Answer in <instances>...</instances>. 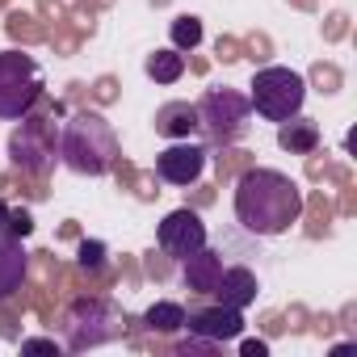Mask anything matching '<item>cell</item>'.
<instances>
[{
    "label": "cell",
    "instance_id": "cell-1",
    "mask_svg": "<svg viewBox=\"0 0 357 357\" xmlns=\"http://www.w3.org/2000/svg\"><path fill=\"white\" fill-rule=\"evenodd\" d=\"M303 215V194L278 168H244L236 181V219L252 236H282Z\"/></svg>",
    "mask_w": 357,
    "mask_h": 357
},
{
    "label": "cell",
    "instance_id": "cell-2",
    "mask_svg": "<svg viewBox=\"0 0 357 357\" xmlns=\"http://www.w3.org/2000/svg\"><path fill=\"white\" fill-rule=\"evenodd\" d=\"M59 160L80 176H105L118 164V135L101 114H72L59 135Z\"/></svg>",
    "mask_w": 357,
    "mask_h": 357
},
{
    "label": "cell",
    "instance_id": "cell-3",
    "mask_svg": "<svg viewBox=\"0 0 357 357\" xmlns=\"http://www.w3.org/2000/svg\"><path fill=\"white\" fill-rule=\"evenodd\" d=\"M43 97V68L26 51H0V122L26 118Z\"/></svg>",
    "mask_w": 357,
    "mask_h": 357
},
{
    "label": "cell",
    "instance_id": "cell-4",
    "mask_svg": "<svg viewBox=\"0 0 357 357\" xmlns=\"http://www.w3.org/2000/svg\"><path fill=\"white\" fill-rule=\"evenodd\" d=\"M248 89H252L248 101H252V109H257L265 122H286V118H294V114L303 109V101H307V84H303V76L290 72V68H261Z\"/></svg>",
    "mask_w": 357,
    "mask_h": 357
},
{
    "label": "cell",
    "instance_id": "cell-5",
    "mask_svg": "<svg viewBox=\"0 0 357 357\" xmlns=\"http://www.w3.org/2000/svg\"><path fill=\"white\" fill-rule=\"evenodd\" d=\"M248 114H252V101L236 89H211L198 105V130L206 135V143L215 147H227L236 143L244 130H248Z\"/></svg>",
    "mask_w": 357,
    "mask_h": 357
},
{
    "label": "cell",
    "instance_id": "cell-6",
    "mask_svg": "<svg viewBox=\"0 0 357 357\" xmlns=\"http://www.w3.org/2000/svg\"><path fill=\"white\" fill-rule=\"evenodd\" d=\"M9 155L22 172H34V176H47L51 164H55V122L47 114H26L22 130H13L9 139Z\"/></svg>",
    "mask_w": 357,
    "mask_h": 357
},
{
    "label": "cell",
    "instance_id": "cell-7",
    "mask_svg": "<svg viewBox=\"0 0 357 357\" xmlns=\"http://www.w3.org/2000/svg\"><path fill=\"white\" fill-rule=\"evenodd\" d=\"M109 336H118L109 303H105V298H76L72 311H68V349L80 353V349L101 344V340H109Z\"/></svg>",
    "mask_w": 357,
    "mask_h": 357
},
{
    "label": "cell",
    "instance_id": "cell-8",
    "mask_svg": "<svg viewBox=\"0 0 357 357\" xmlns=\"http://www.w3.org/2000/svg\"><path fill=\"white\" fill-rule=\"evenodd\" d=\"M155 244H160L164 257H181V261H185L190 252H198V248L206 244V223L198 219V211L181 206V211L164 215V223H160V231H155Z\"/></svg>",
    "mask_w": 357,
    "mask_h": 357
},
{
    "label": "cell",
    "instance_id": "cell-9",
    "mask_svg": "<svg viewBox=\"0 0 357 357\" xmlns=\"http://www.w3.org/2000/svg\"><path fill=\"white\" fill-rule=\"evenodd\" d=\"M206 155L211 151L198 147V143H172V147H164L155 155V176L168 181V185H194L202 176V168H206Z\"/></svg>",
    "mask_w": 357,
    "mask_h": 357
},
{
    "label": "cell",
    "instance_id": "cell-10",
    "mask_svg": "<svg viewBox=\"0 0 357 357\" xmlns=\"http://www.w3.org/2000/svg\"><path fill=\"white\" fill-rule=\"evenodd\" d=\"M185 328L194 336H202V340H236L244 332V315L236 307H223L219 303V307H202V311L185 315Z\"/></svg>",
    "mask_w": 357,
    "mask_h": 357
},
{
    "label": "cell",
    "instance_id": "cell-11",
    "mask_svg": "<svg viewBox=\"0 0 357 357\" xmlns=\"http://www.w3.org/2000/svg\"><path fill=\"white\" fill-rule=\"evenodd\" d=\"M26 273H30V252L9 227H0V303H9L22 290Z\"/></svg>",
    "mask_w": 357,
    "mask_h": 357
},
{
    "label": "cell",
    "instance_id": "cell-12",
    "mask_svg": "<svg viewBox=\"0 0 357 357\" xmlns=\"http://www.w3.org/2000/svg\"><path fill=\"white\" fill-rule=\"evenodd\" d=\"M211 294H219V303H223V307H236V311H244L248 303H257V278H252V269H244V265H236V269H223Z\"/></svg>",
    "mask_w": 357,
    "mask_h": 357
},
{
    "label": "cell",
    "instance_id": "cell-13",
    "mask_svg": "<svg viewBox=\"0 0 357 357\" xmlns=\"http://www.w3.org/2000/svg\"><path fill=\"white\" fill-rule=\"evenodd\" d=\"M151 122H155V135H164V139H190L198 130V105H190V101H168V105L155 109Z\"/></svg>",
    "mask_w": 357,
    "mask_h": 357
},
{
    "label": "cell",
    "instance_id": "cell-14",
    "mask_svg": "<svg viewBox=\"0 0 357 357\" xmlns=\"http://www.w3.org/2000/svg\"><path fill=\"white\" fill-rule=\"evenodd\" d=\"M219 273H223V252H211V248L202 244L198 252L185 257V286H190L194 294H211L215 282H219Z\"/></svg>",
    "mask_w": 357,
    "mask_h": 357
},
{
    "label": "cell",
    "instance_id": "cell-15",
    "mask_svg": "<svg viewBox=\"0 0 357 357\" xmlns=\"http://www.w3.org/2000/svg\"><path fill=\"white\" fill-rule=\"evenodd\" d=\"M278 147L290 151V155H311V151L319 147V126H315L311 118H298V114H294V122H290V118L282 122V130H278Z\"/></svg>",
    "mask_w": 357,
    "mask_h": 357
},
{
    "label": "cell",
    "instance_id": "cell-16",
    "mask_svg": "<svg viewBox=\"0 0 357 357\" xmlns=\"http://www.w3.org/2000/svg\"><path fill=\"white\" fill-rule=\"evenodd\" d=\"M143 72L155 80V84H176V80H181L185 76V55L181 51H151L147 55V63H143Z\"/></svg>",
    "mask_w": 357,
    "mask_h": 357
},
{
    "label": "cell",
    "instance_id": "cell-17",
    "mask_svg": "<svg viewBox=\"0 0 357 357\" xmlns=\"http://www.w3.org/2000/svg\"><path fill=\"white\" fill-rule=\"evenodd\" d=\"M143 324L151 332H176V328H185V307L181 303H155V307H147Z\"/></svg>",
    "mask_w": 357,
    "mask_h": 357
},
{
    "label": "cell",
    "instance_id": "cell-18",
    "mask_svg": "<svg viewBox=\"0 0 357 357\" xmlns=\"http://www.w3.org/2000/svg\"><path fill=\"white\" fill-rule=\"evenodd\" d=\"M5 30H9V38H17V43H26V47L47 43V30H43V26H38V17H30V13H9Z\"/></svg>",
    "mask_w": 357,
    "mask_h": 357
},
{
    "label": "cell",
    "instance_id": "cell-19",
    "mask_svg": "<svg viewBox=\"0 0 357 357\" xmlns=\"http://www.w3.org/2000/svg\"><path fill=\"white\" fill-rule=\"evenodd\" d=\"M252 151H240V147H223L215 155V168H219V181H231V176H240L244 168H252Z\"/></svg>",
    "mask_w": 357,
    "mask_h": 357
},
{
    "label": "cell",
    "instance_id": "cell-20",
    "mask_svg": "<svg viewBox=\"0 0 357 357\" xmlns=\"http://www.w3.org/2000/svg\"><path fill=\"white\" fill-rule=\"evenodd\" d=\"M198 43H202V22H198V17L185 13V17L172 22V47H176V51H194Z\"/></svg>",
    "mask_w": 357,
    "mask_h": 357
},
{
    "label": "cell",
    "instance_id": "cell-21",
    "mask_svg": "<svg viewBox=\"0 0 357 357\" xmlns=\"http://www.w3.org/2000/svg\"><path fill=\"white\" fill-rule=\"evenodd\" d=\"M307 215H311V236H324L328 231V219H332V202L324 198V194H311V202H307Z\"/></svg>",
    "mask_w": 357,
    "mask_h": 357
},
{
    "label": "cell",
    "instance_id": "cell-22",
    "mask_svg": "<svg viewBox=\"0 0 357 357\" xmlns=\"http://www.w3.org/2000/svg\"><path fill=\"white\" fill-rule=\"evenodd\" d=\"M311 84H315L319 93H336V89L344 84V76H340L336 63H315V68H311Z\"/></svg>",
    "mask_w": 357,
    "mask_h": 357
},
{
    "label": "cell",
    "instance_id": "cell-23",
    "mask_svg": "<svg viewBox=\"0 0 357 357\" xmlns=\"http://www.w3.org/2000/svg\"><path fill=\"white\" fill-rule=\"evenodd\" d=\"M80 269L84 273H101L105 269V244L101 240H84L80 244Z\"/></svg>",
    "mask_w": 357,
    "mask_h": 357
},
{
    "label": "cell",
    "instance_id": "cell-24",
    "mask_svg": "<svg viewBox=\"0 0 357 357\" xmlns=\"http://www.w3.org/2000/svg\"><path fill=\"white\" fill-rule=\"evenodd\" d=\"M269 51H273V47H269V38H265V34H248V38H244V47H240V55H248L252 63H265V59H269Z\"/></svg>",
    "mask_w": 357,
    "mask_h": 357
},
{
    "label": "cell",
    "instance_id": "cell-25",
    "mask_svg": "<svg viewBox=\"0 0 357 357\" xmlns=\"http://www.w3.org/2000/svg\"><path fill=\"white\" fill-rule=\"evenodd\" d=\"M349 34V13H332L324 17V43H340Z\"/></svg>",
    "mask_w": 357,
    "mask_h": 357
},
{
    "label": "cell",
    "instance_id": "cell-26",
    "mask_svg": "<svg viewBox=\"0 0 357 357\" xmlns=\"http://www.w3.org/2000/svg\"><path fill=\"white\" fill-rule=\"evenodd\" d=\"M17 240H26L30 231H34V219H30V211H9V223H5Z\"/></svg>",
    "mask_w": 357,
    "mask_h": 357
},
{
    "label": "cell",
    "instance_id": "cell-27",
    "mask_svg": "<svg viewBox=\"0 0 357 357\" xmlns=\"http://www.w3.org/2000/svg\"><path fill=\"white\" fill-rule=\"evenodd\" d=\"M114 97H118V80H114V76H101V80L93 84V101H101V105H109Z\"/></svg>",
    "mask_w": 357,
    "mask_h": 357
},
{
    "label": "cell",
    "instance_id": "cell-28",
    "mask_svg": "<svg viewBox=\"0 0 357 357\" xmlns=\"http://www.w3.org/2000/svg\"><path fill=\"white\" fill-rule=\"evenodd\" d=\"M143 269H147V278L164 282V278H168V261H164V252H147V257H143Z\"/></svg>",
    "mask_w": 357,
    "mask_h": 357
},
{
    "label": "cell",
    "instance_id": "cell-29",
    "mask_svg": "<svg viewBox=\"0 0 357 357\" xmlns=\"http://www.w3.org/2000/svg\"><path fill=\"white\" fill-rule=\"evenodd\" d=\"M22 353H59V340H51V336H30V340H22Z\"/></svg>",
    "mask_w": 357,
    "mask_h": 357
},
{
    "label": "cell",
    "instance_id": "cell-30",
    "mask_svg": "<svg viewBox=\"0 0 357 357\" xmlns=\"http://www.w3.org/2000/svg\"><path fill=\"white\" fill-rule=\"evenodd\" d=\"M215 55H219L223 63H236V59H244V55H240V43H236V38H219V43H215Z\"/></svg>",
    "mask_w": 357,
    "mask_h": 357
},
{
    "label": "cell",
    "instance_id": "cell-31",
    "mask_svg": "<svg viewBox=\"0 0 357 357\" xmlns=\"http://www.w3.org/2000/svg\"><path fill=\"white\" fill-rule=\"evenodd\" d=\"M130 185H135V194H139L143 202H151V198L160 194V190H151V185H155V181H151V176H130Z\"/></svg>",
    "mask_w": 357,
    "mask_h": 357
},
{
    "label": "cell",
    "instance_id": "cell-32",
    "mask_svg": "<svg viewBox=\"0 0 357 357\" xmlns=\"http://www.w3.org/2000/svg\"><path fill=\"white\" fill-rule=\"evenodd\" d=\"M38 9H43L47 17H68V13H63V5H55V0H38Z\"/></svg>",
    "mask_w": 357,
    "mask_h": 357
},
{
    "label": "cell",
    "instance_id": "cell-33",
    "mask_svg": "<svg viewBox=\"0 0 357 357\" xmlns=\"http://www.w3.org/2000/svg\"><path fill=\"white\" fill-rule=\"evenodd\" d=\"M244 353L248 357H265V340H244Z\"/></svg>",
    "mask_w": 357,
    "mask_h": 357
},
{
    "label": "cell",
    "instance_id": "cell-34",
    "mask_svg": "<svg viewBox=\"0 0 357 357\" xmlns=\"http://www.w3.org/2000/svg\"><path fill=\"white\" fill-rule=\"evenodd\" d=\"M340 211H344V215H353V211H357V198H353V190H349V185H344V202H340Z\"/></svg>",
    "mask_w": 357,
    "mask_h": 357
},
{
    "label": "cell",
    "instance_id": "cell-35",
    "mask_svg": "<svg viewBox=\"0 0 357 357\" xmlns=\"http://www.w3.org/2000/svg\"><path fill=\"white\" fill-rule=\"evenodd\" d=\"M194 202H198V206H211V202H215V190H198V198H194Z\"/></svg>",
    "mask_w": 357,
    "mask_h": 357
},
{
    "label": "cell",
    "instance_id": "cell-36",
    "mask_svg": "<svg viewBox=\"0 0 357 357\" xmlns=\"http://www.w3.org/2000/svg\"><path fill=\"white\" fill-rule=\"evenodd\" d=\"M80 5H84V9L93 13V9H105V5H114V0H80Z\"/></svg>",
    "mask_w": 357,
    "mask_h": 357
},
{
    "label": "cell",
    "instance_id": "cell-37",
    "mask_svg": "<svg viewBox=\"0 0 357 357\" xmlns=\"http://www.w3.org/2000/svg\"><path fill=\"white\" fill-rule=\"evenodd\" d=\"M290 5H294V9H303V13H311V9H315V0H290Z\"/></svg>",
    "mask_w": 357,
    "mask_h": 357
},
{
    "label": "cell",
    "instance_id": "cell-38",
    "mask_svg": "<svg viewBox=\"0 0 357 357\" xmlns=\"http://www.w3.org/2000/svg\"><path fill=\"white\" fill-rule=\"evenodd\" d=\"M9 223V206H5V198H0V227Z\"/></svg>",
    "mask_w": 357,
    "mask_h": 357
},
{
    "label": "cell",
    "instance_id": "cell-39",
    "mask_svg": "<svg viewBox=\"0 0 357 357\" xmlns=\"http://www.w3.org/2000/svg\"><path fill=\"white\" fill-rule=\"evenodd\" d=\"M5 5H9V0H0V9H5Z\"/></svg>",
    "mask_w": 357,
    "mask_h": 357
}]
</instances>
